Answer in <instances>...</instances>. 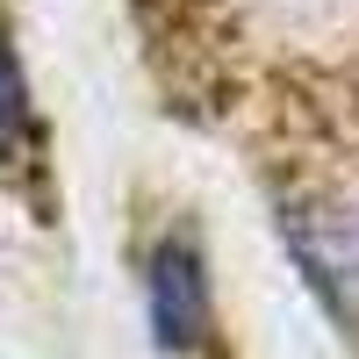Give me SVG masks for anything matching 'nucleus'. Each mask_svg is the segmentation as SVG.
Here are the masks:
<instances>
[{"label": "nucleus", "instance_id": "2", "mask_svg": "<svg viewBox=\"0 0 359 359\" xmlns=\"http://www.w3.org/2000/svg\"><path fill=\"white\" fill-rule=\"evenodd\" d=\"M0 187L50 208V137H43V115L29 94L15 29H8V0H0Z\"/></svg>", "mask_w": 359, "mask_h": 359}, {"label": "nucleus", "instance_id": "1", "mask_svg": "<svg viewBox=\"0 0 359 359\" xmlns=\"http://www.w3.org/2000/svg\"><path fill=\"white\" fill-rule=\"evenodd\" d=\"M144 302H151V338L165 359H201L216 352V287H208V259L201 237L187 223H172L151 252L144 273Z\"/></svg>", "mask_w": 359, "mask_h": 359}]
</instances>
